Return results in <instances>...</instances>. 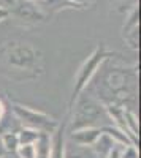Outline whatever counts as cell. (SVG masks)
<instances>
[{"instance_id":"cell-7","label":"cell","mask_w":141,"mask_h":158,"mask_svg":"<svg viewBox=\"0 0 141 158\" xmlns=\"http://www.w3.org/2000/svg\"><path fill=\"white\" fill-rule=\"evenodd\" d=\"M18 150V156L19 158H35L36 152H35V146L33 144H25V146H19Z\"/></svg>"},{"instance_id":"cell-6","label":"cell","mask_w":141,"mask_h":158,"mask_svg":"<svg viewBox=\"0 0 141 158\" xmlns=\"http://www.w3.org/2000/svg\"><path fill=\"white\" fill-rule=\"evenodd\" d=\"M2 142H3V146H5V150H8V152H16V149L19 146L18 135H15V133H6L3 136Z\"/></svg>"},{"instance_id":"cell-1","label":"cell","mask_w":141,"mask_h":158,"mask_svg":"<svg viewBox=\"0 0 141 158\" xmlns=\"http://www.w3.org/2000/svg\"><path fill=\"white\" fill-rule=\"evenodd\" d=\"M101 115V106L92 100L91 97H83L78 103L76 108V128L79 127H91L92 123H95V118H98Z\"/></svg>"},{"instance_id":"cell-11","label":"cell","mask_w":141,"mask_h":158,"mask_svg":"<svg viewBox=\"0 0 141 158\" xmlns=\"http://www.w3.org/2000/svg\"><path fill=\"white\" fill-rule=\"evenodd\" d=\"M5 146H3V142H2V139H0V156H2V155H5Z\"/></svg>"},{"instance_id":"cell-2","label":"cell","mask_w":141,"mask_h":158,"mask_svg":"<svg viewBox=\"0 0 141 158\" xmlns=\"http://www.w3.org/2000/svg\"><path fill=\"white\" fill-rule=\"evenodd\" d=\"M15 112L16 115L21 118V120L29 125L32 128H36V130H49V128H54L56 123L51 120V118L41 112H35V111H30V109H25L22 106H15Z\"/></svg>"},{"instance_id":"cell-13","label":"cell","mask_w":141,"mask_h":158,"mask_svg":"<svg viewBox=\"0 0 141 158\" xmlns=\"http://www.w3.org/2000/svg\"><path fill=\"white\" fill-rule=\"evenodd\" d=\"M5 158H19V156H16V155H13V152H10L8 155H5Z\"/></svg>"},{"instance_id":"cell-4","label":"cell","mask_w":141,"mask_h":158,"mask_svg":"<svg viewBox=\"0 0 141 158\" xmlns=\"http://www.w3.org/2000/svg\"><path fill=\"white\" fill-rule=\"evenodd\" d=\"M100 135L101 133L98 130H83V131H78L76 135H73V139H76L81 144H94Z\"/></svg>"},{"instance_id":"cell-5","label":"cell","mask_w":141,"mask_h":158,"mask_svg":"<svg viewBox=\"0 0 141 158\" xmlns=\"http://www.w3.org/2000/svg\"><path fill=\"white\" fill-rule=\"evenodd\" d=\"M38 138H40V135L35 130H22L18 136V141L19 146H25V144H35Z\"/></svg>"},{"instance_id":"cell-3","label":"cell","mask_w":141,"mask_h":158,"mask_svg":"<svg viewBox=\"0 0 141 158\" xmlns=\"http://www.w3.org/2000/svg\"><path fill=\"white\" fill-rule=\"evenodd\" d=\"M103 59H105V48L100 46V48H97V51L92 54V57L89 59V60L86 62V65L81 68L79 76H78V85H76V92H75V94H78V92L84 87V84L89 81V79H91L92 73L95 71L94 68H97L98 62H101Z\"/></svg>"},{"instance_id":"cell-12","label":"cell","mask_w":141,"mask_h":158,"mask_svg":"<svg viewBox=\"0 0 141 158\" xmlns=\"http://www.w3.org/2000/svg\"><path fill=\"white\" fill-rule=\"evenodd\" d=\"M3 111H5V108H3L2 101H0V118H2V115H3Z\"/></svg>"},{"instance_id":"cell-9","label":"cell","mask_w":141,"mask_h":158,"mask_svg":"<svg viewBox=\"0 0 141 158\" xmlns=\"http://www.w3.org/2000/svg\"><path fill=\"white\" fill-rule=\"evenodd\" d=\"M8 15H10V11H8L5 6H2V5H0V21H2V19H5Z\"/></svg>"},{"instance_id":"cell-8","label":"cell","mask_w":141,"mask_h":158,"mask_svg":"<svg viewBox=\"0 0 141 158\" xmlns=\"http://www.w3.org/2000/svg\"><path fill=\"white\" fill-rule=\"evenodd\" d=\"M121 158H138V155H136V150H135L133 147H127V149L122 152Z\"/></svg>"},{"instance_id":"cell-10","label":"cell","mask_w":141,"mask_h":158,"mask_svg":"<svg viewBox=\"0 0 141 158\" xmlns=\"http://www.w3.org/2000/svg\"><path fill=\"white\" fill-rule=\"evenodd\" d=\"M71 3H76V5H81V3H89L92 2V0H70Z\"/></svg>"}]
</instances>
